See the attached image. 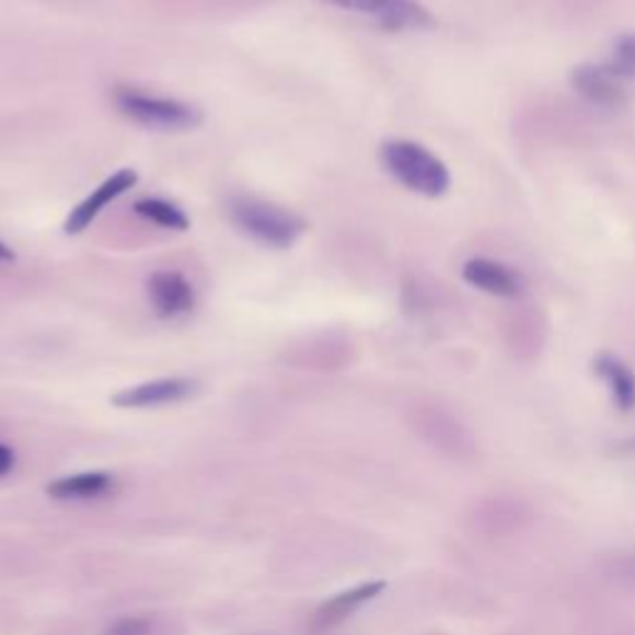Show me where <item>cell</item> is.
<instances>
[{
  "mask_svg": "<svg viewBox=\"0 0 635 635\" xmlns=\"http://www.w3.org/2000/svg\"><path fill=\"white\" fill-rule=\"evenodd\" d=\"M112 102L129 123L157 132H184L201 125V109L184 100L152 95L137 88H115Z\"/></svg>",
  "mask_w": 635,
  "mask_h": 635,
  "instance_id": "obj_3",
  "label": "cell"
},
{
  "mask_svg": "<svg viewBox=\"0 0 635 635\" xmlns=\"http://www.w3.org/2000/svg\"><path fill=\"white\" fill-rule=\"evenodd\" d=\"M593 370L599 376L605 388H609L615 407L621 413H633L635 409V372L625 366L621 358H615L611 353H601L593 360Z\"/></svg>",
  "mask_w": 635,
  "mask_h": 635,
  "instance_id": "obj_10",
  "label": "cell"
},
{
  "mask_svg": "<svg viewBox=\"0 0 635 635\" xmlns=\"http://www.w3.org/2000/svg\"><path fill=\"white\" fill-rule=\"evenodd\" d=\"M609 65L623 80H635V33H623L615 37L613 58Z\"/></svg>",
  "mask_w": 635,
  "mask_h": 635,
  "instance_id": "obj_14",
  "label": "cell"
},
{
  "mask_svg": "<svg viewBox=\"0 0 635 635\" xmlns=\"http://www.w3.org/2000/svg\"><path fill=\"white\" fill-rule=\"evenodd\" d=\"M13 466H15V452L8 444L0 442V480L11 474Z\"/></svg>",
  "mask_w": 635,
  "mask_h": 635,
  "instance_id": "obj_16",
  "label": "cell"
},
{
  "mask_svg": "<svg viewBox=\"0 0 635 635\" xmlns=\"http://www.w3.org/2000/svg\"><path fill=\"white\" fill-rule=\"evenodd\" d=\"M321 3L370 18L382 31L405 33L432 27V15L419 0H321Z\"/></svg>",
  "mask_w": 635,
  "mask_h": 635,
  "instance_id": "obj_4",
  "label": "cell"
},
{
  "mask_svg": "<svg viewBox=\"0 0 635 635\" xmlns=\"http://www.w3.org/2000/svg\"><path fill=\"white\" fill-rule=\"evenodd\" d=\"M572 85L584 100L603 109H621L628 100L623 78L611 65H578L572 72Z\"/></svg>",
  "mask_w": 635,
  "mask_h": 635,
  "instance_id": "obj_8",
  "label": "cell"
},
{
  "mask_svg": "<svg viewBox=\"0 0 635 635\" xmlns=\"http://www.w3.org/2000/svg\"><path fill=\"white\" fill-rule=\"evenodd\" d=\"M139 182V174L135 170H119L112 176H107L97 189H92L85 199H82L78 207L70 209L68 219L62 223V231L68 236H78L85 229H90V223L95 221L102 211H105L109 204H115L119 196H125L129 189H135Z\"/></svg>",
  "mask_w": 635,
  "mask_h": 635,
  "instance_id": "obj_5",
  "label": "cell"
},
{
  "mask_svg": "<svg viewBox=\"0 0 635 635\" xmlns=\"http://www.w3.org/2000/svg\"><path fill=\"white\" fill-rule=\"evenodd\" d=\"M380 162L392 180L429 199L442 196L452 184L450 170L442 159L413 139H388L380 147Z\"/></svg>",
  "mask_w": 635,
  "mask_h": 635,
  "instance_id": "obj_1",
  "label": "cell"
},
{
  "mask_svg": "<svg viewBox=\"0 0 635 635\" xmlns=\"http://www.w3.org/2000/svg\"><path fill=\"white\" fill-rule=\"evenodd\" d=\"M385 591V581H370L362 586H355L350 591H343L338 596H333L331 601H325L318 611V621L323 625H335L348 619L350 613H355L360 605H366L368 601L378 599V596Z\"/></svg>",
  "mask_w": 635,
  "mask_h": 635,
  "instance_id": "obj_12",
  "label": "cell"
},
{
  "mask_svg": "<svg viewBox=\"0 0 635 635\" xmlns=\"http://www.w3.org/2000/svg\"><path fill=\"white\" fill-rule=\"evenodd\" d=\"M199 392V382L194 378H159L142 382V385H132L112 397V405L125 409H142V407H159V405H174L182 400L192 397Z\"/></svg>",
  "mask_w": 635,
  "mask_h": 635,
  "instance_id": "obj_7",
  "label": "cell"
},
{
  "mask_svg": "<svg viewBox=\"0 0 635 635\" xmlns=\"http://www.w3.org/2000/svg\"><path fill=\"white\" fill-rule=\"evenodd\" d=\"M147 296L154 315L164 318V321L192 313L196 305L194 286L180 270H154L147 281Z\"/></svg>",
  "mask_w": 635,
  "mask_h": 635,
  "instance_id": "obj_6",
  "label": "cell"
},
{
  "mask_svg": "<svg viewBox=\"0 0 635 635\" xmlns=\"http://www.w3.org/2000/svg\"><path fill=\"white\" fill-rule=\"evenodd\" d=\"M132 209H135L137 217H142L145 221L154 223V227H159V229L186 231L192 227V221L184 213V209L176 207L174 201L159 199V196H145V199H137Z\"/></svg>",
  "mask_w": 635,
  "mask_h": 635,
  "instance_id": "obj_13",
  "label": "cell"
},
{
  "mask_svg": "<svg viewBox=\"0 0 635 635\" xmlns=\"http://www.w3.org/2000/svg\"><path fill=\"white\" fill-rule=\"evenodd\" d=\"M229 219L241 233L270 249H291L305 231V221L298 213L256 196H233Z\"/></svg>",
  "mask_w": 635,
  "mask_h": 635,
  "instance_id": "obj_2",
  "label": "cell"
},
{
  "mask_svg": "<svg viewBox=\"0 0 635 635\" xmlns=\"http://www.w3.org/2000/svg\"><path fill=\"white\" fill-rule=\"evenodd\" d=\"M112 489H115V476L109 472H82L53 482L48 487V494L53 499L60 501H82L105 497Z\"/></svg>",
  "mask_w": 635,
  "mask_h": 635,
  "instance_id": "obj_11",
  "label": "cell"
},
{
  "mask_svg": "<svg viewBox=\"0 0 635 635\" xmlns=\"http://www.w3.org/2000/svg\"><path fill=\"white\" fill-rule=\"evenodd\" d=\"M462 278L489 296L513 298L521 291V276L517 270L494 258H470L462 268Z\"/></svg>",
  "mask_w": 635,
  "mask_h": 635,
  "instance_id": "obj_9",
  "label": "cell"
},
{
  "mask_svg": "<svg viewBox=\"0 0 635 635\" xmlns=\"http://www.w3.org/2000/svg\"><path fill=\"white\" fill-rule=\"evenodd\" d=\"M102 635H149V621L145 615H125L109 623Z\"/></svg>",
  "mask_w": 635,
  "mask_h": 635,
  "instance_id": "obj_15",
  "label": "cell"
},
{
  "mask_svg": "<svg viewBox=\"0 0 635 635\" xmlns=\"http://www.w3.org/2000/svg\"><path fill=\"white\" fill-rule=\"evenodd\" d=\"M0 261H3V264H8V261H15V251L8 244H3V241H0Z\"/></svg>",
  "mask_w": 635,
  "mask_h": 635,
  "instance_id": "obj_17",
  "label": "cell"
}]
</instances>
